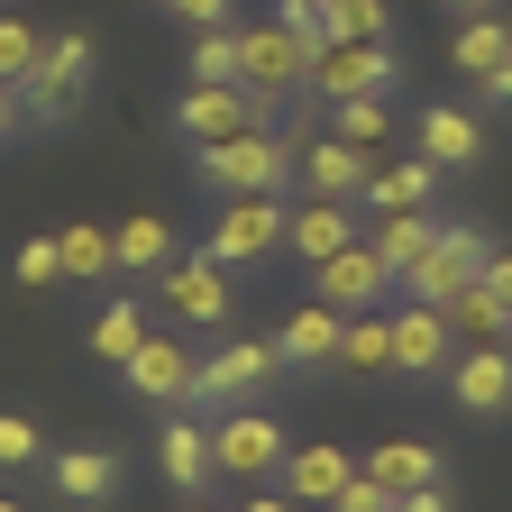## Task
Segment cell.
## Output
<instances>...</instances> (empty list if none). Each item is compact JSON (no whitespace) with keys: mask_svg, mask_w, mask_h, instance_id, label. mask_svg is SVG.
Returning <instances> with one entry per match:
<instances>
[{"mask_svg":"<svg viewBox=\"0 0 512 512\" xmlns=\"http://www.w3.org/2000/svg\"><path fill=\"white\" fill-rule=\"evenodd\" d=\"M192 165L220 202L229 192H293V128H238L220 147H192Z\"/></svg>","mask_w":512,"mask_h":512,"instance_id":"6da1fadb","label":"cell"},{"mask_svg":"<svg viewBox=\"0 0 512 512\" xmlns=\"http://www.w3.org/2000/svg\"><path fill=\"white\" fill-rule=\"evenodd\" d=\"M485 266H494V238L485 229H467V220H448L412 266H403V302H430V311H448L467 284H485Z\"/></svg>","mask_w":512,"mask_h":512,"instance_id":"7a4b0ae2","label":"cell"},{"mask_svg":"<svg viewBox=\"0 0 512 512\" xmlns=\"http://www.w3.org/2000/svg\"><path fill=\"white\" fill-rule=\"evenodd\" d=\"M311 55H320V46H302L284 19L238 28V92H256L266 110H284L293 92H311Z\"/></svg>","mask_w":512,"mask_h":512,"instance_id":"3957f363","label":"cell"},{"mask_svg":"<svg viewBox=\"0 0 512 512\" xmlns=\"http://www.w3.org/2000/svg\"><path fill=\"white\" fill-rule=\"evenodd\" d=\"M156 302L183 320V330H229V320H238L229 266H220L211 247H174V266H156Z\"/></svg>","mask_w":512,"mask_h":512,"instance_id":"277c9868","label":"cell"},{"mask_svg":"<svg viewBox=\"0 0 512 512\" xmlns=\"http://www.w3.org/2000/svg\"><path fill=\"white\" fill-rule=\"evenodd\" d=\"M275 375H284L275 339H220L202 366H192V412H229V403H256Z\"/></svg>","mask_w":512,"mask_h":512,"instance_id":"5b68a950","label":"cell"},{"mask_svg":"<svg viewBox=\"0 0 512 512\" xmlns=\"http://www.w3.org/2000/svg\"><path fill=\"white\" fill-rule=\"evenodd\" d=\"M83 92H92V37L74 28V37H46L37 74L19 83V110H28L37 128H64V119L83 110Z\"/></svg>","mask_w":512,"mask_h":512,"instance_id":"8992f818","label":"cell"},{"mask_svg":"<svg viewBox=\"0 0 512 512\" xmlns=\"http://www.w3.org/2000/svg\"><path fill=\"white\" fill-rule=\"evenodd\" d=\"M284 192H229L220 202V220H211V256L220 266H266V256H284Z\"/></svg>","mask_w":512,"mask_h":512,"instance_id":"52a82bcc","label":"cell"},{"mask_svg":"<svg viewBox=\"0 0 512 512\" xmlns=\"http://www.w3.org/2000/svg\"><path fill=\"white\" fill-rule=\"evenodd\" d=\"M403 83V55L384 37H330L311 55V101H357V92H394Z\"/></svg>","mask_w":512,"mask_h":512,"instance_id":"ba28073f","label":"cell"},{"mask_svg":"<svg viewBox=\"0 0 512 512\" xmlns=\"http://www.w3.org/2000/svg\"><path fill=\"white\" fill-rule=\"evenodd\" d=\"M284 458H293V439L275 430V412H247V403H229V421H211V467H220V476H238V485H266V476H284Z\"/></svg>","mask_w":512,"mask_h":512,"instance_id":"9c48e42d","label":"cell"},{"mask_svg":"<svg viewBox=\"0 0 512 512\" xmlns=\"http://www.w3.org/2000/svg\"><path fill=\"white\" fill-rule=\"evenodd\" d=\"M293 183L311 192V202H366L375 192V156L348 147V138H302L293 128Z\"/></svg>","mask_w":512,"mask_h":512,"instance_id":"30bf717a","label":"cell"},{"mask_svg":"<svg viewBox=\"0 0 512 512\" xmlns=\"http://www.w3.org/2000/svg\"><path fill=\"white\" fill-rule=\"evenodd\" d=\"M174 128H183V147H220V138H238V128H275V110L256 92H238V83H192L174 101Z\"/></svg>","mask_w":512,"mask_h":512,"instance_id":"8fae6325","label":"cell"},{"mask_svg":"<svg viewBox=\"0 0 512 512\" xmlns=\"http://www.w3.org/2000/svg\"><path fill=\"white\" fill-rule=\"evenodd\" d=\"M403 275L375 256V238H357V247H339L330 266H311V293L330 302V311H384V293H394Z\"/></svg>","mask_w":512,"mask_h":512,"instance_id":"7c38bea8","label":"cell"},{"mask_svg":"<svg viewBox=\"0 0 512 512\" xmlns=\"http://www.w3.org/2000/svg\"><path fill=\"white\" fill-rule=\"evenodd\" d=\"M448 366H458V330H448V311H430V302H403V311H394V375L448 384Z\"/></svg>","mask_w":512,"mask_h":512,"instance_id":"4fadbf2b","label":"cell"},{"mask_svg":"<svg viewBox=\"0 0 512 512\" xmlns=\"http://www.w3.org/2000/svg\"><path fill=\"white\" fill-rule=\"evenodd\" d=\"M275 485H284V494H293L302 512H330V503H339V494L357 485V458H348L339 439H302L293 458H284V476H275Z\"/></svg>","mask_w":512,"mask_h":512,"instance_id":"5bb4252c","label":"cell"},{"mask_svg":"<svg viewBox=\"0 0 512 512\" xmlns=\"http://www.w3.org/2000/svg\"><path fill=\"white\" fill-rule=\"evenodd\" d=\"M448 403L467 421H503L512 412V348H458L448 366Z\"/></svg>","mask_w":512,"mask_h":512,"instance_id":"9a60e30c","label":"cell"},{"mask_svg":"<svg viewBox=\"0 0 512 512\" xmlns=\"http://www.w3.org/2000/svg\"><path fill=\"white\" fill-rule=\"evenodd\" d=\"M192 366H202V357H192L183 339H138V357H128L119 366V384H128V394H138V403H192Z\"/></svg>","mask_w":512,"mask_h":512,"instance_id":"2e32d148","label":"cell"},{"mask_svg":"<svg viewBox=\"0 0 512 512\" xmlns=\"http://www.w3.org/2000/svg\"><path fill=\"white\" fill-rule=\"evenodd\" d=\"M339 339H348V311H330V302H302V311H284V330H275V357L284 366H302V375H320V366H339Z\"/></svg>","mask_w":512,"mask_h":512,"instance_id":"e0dca14e","label":"cell"},{"mask_svg":"<svg viewBox=\"0 0 512 512\" xmlns=\"http://www.w3.org/2000/svg\"><path fill=\"white\" fill-rule=\"evenodd\" d=\"M339 247H357V202H302V211H284V256L330 266Z\"/></svg>","mask_w":512,"mask_h":512,"instance_id":"ac0fdd59","label":"cell"},{"mask_svg":"<svg viewBox=\"0 0 512 512\" xmlns=\"http://www.w3.org/2000/svg\"><path fill=\"white\" fill-rule=\"evenodd\" d=\"M421 156H430L439 174L476 165V156H485V119H476V110H448V101H439V110H421Z\"/></svg>","mask_w":512,"mask_h":512,"instance_id":"d6986e66","label":"cell"},{"mask_svg":"<svg viewBox=\"0 0 512 512\" xmlns=\"http://www.w3.org/2000/svg\"><path fill=\"white\" fill-rule=\"evenodd\" d=\"M156 467H165V485H183V494H202L220 467H211V421H165V439H156Z\"/></svg>","mask_w":512,"mask_h":512,"instance_id":"ffe728a7","label":"cell"},{"mask_svg":"<svg viewBox=\"0 0 512 512\" xmlns=\"http://www.w3.org/2000/svg\"><path fill=\"white\" fill-rule=\"evenodd\" d=\"M357 476H375L384 494H421V485H448L439 448H421V439H384L375 458H357Z\"/></svg>","mask_w":512,"mask_h":512,"instance_id":"44dd1931","label":"cell"},{"mask_svg":"<svg viewBox=\"0 0 512 512\" xmlns=\"http://www.w3.org/2000/svg\"><path fill=\"white\" fill-rule=\"evenodd\" d=\"M448 330H458V348H512V302L494 284H467L448 302Z\"/></svg>","mask_w":512,"mask_h":512,"instance_id":"7402d4cb","label":"cell"},{"mask_svg":"<svg viewBox=\"0 0 512 512\" xmlns=\"http://www.w3.org/2000/svg\"><path fill=\"white\" fill-rule=\"evenodd\" d=\"M46 476H55V494H64V503H110L119 458H110V448H55V458H46Z\"/></svg>","mask_w":512,"mask_h":512,"instance_id":"603a6c76","label":"cell"},{"mask_svg":"<svg viewBox=\"0 0 512 512\" xmlns=\"http://www.w3.org/2000/svg\"><path fill=\"white\" fill-rule=\"evenodd\" d=\"M448 64H458V74H494V64H512V28L494 19V10H476V19H458V37H448Z\"/></svg>","mask_w":512,"mask_h":512,"instance_id":"cb8c5ba5","label":"cell"},{"mask_svg":"<svg viewBox=\"0 0 512 512\" xmlns=\"http://www.w3.org/2000/svg\"><path fill=\"white\" fill-rule=\"evenodd\" d=\"M330 138L384 156V138H394V92H357V101H330Z\"/></svg>","mask_w":512,"mask_h":512,"instance_id":"d4e9b609","label":"cell"},{"mask_svg":"<svg viewBox=\"0 0 512 512\" xmlns=\"http://www.w3.org/2000/svg\"><path fill=\"white\" fill-rule=\"evenodd\" d=\"M339 366H348V375H394V311H348Z\"/></svg>","mask_w":512,"mask_h":512,"instance_id":"484cf974","label":"cell"},{"mask_svg":"<svg viewBox=\"0 0 512 512\" xmlns=\"http://www.w3.org/2000/svg\"><path fill=\"white\" fill-rule=\"evenodd\" d=\"M430 192H439V165L430 156H403V165H375V192H366V202L375 211H430Z\"/></svg>","mask_w":512,"mask_h":512,"instance_id":"4316f807","label":"cell"},{"mask_svg":"<svg viewBox=\"0 0 512 512\" xmlns=\"http://www.w3.org/2000/svg\"><path fill=\"white\" fill-rule=\"evenodd\" d=\"M138 339H147V302H110V311L92 320V330H83V348H92L110 375H119L128 357H138Z\"/></svg>","mask_w":512,"mask_h":512,"instance_id":"83f0119b","label":"cell"},{"mask_svg":"<svg viewBox=\"0 0 512 512\" xmlns=\"http://www.w3.org/2000/svg\"><path fill=\"white\" fill-rule=\"evenodd\" d=\"M110 247H119V266H138V275L174 266V229H165L156 211H138V220H119V229H110Z\"/></svg>","mask_w":512,"mask_h":512,"instance_id":"f1b7e54d","label":"cell"},{"mask_svg":"<svg viewBox=\"0 0 512 512\" xmlns=\"http://www.w3.org/2000/svg\"><path fill=\"white\" fill-rule=\"evenodd\" d=\"M55 256H64V275H83V284L119 275V247H110V229H92V220H74V229H55Z\"/></svg>","mask_w":512,"mask_h":512,"instance_id":"f546056e","label":"cell"},{"mask_svg":"<svg viewBox=\"0 0 512 512\" xmlns=\"http://www.w3.org/2000/svg\"><path fill=\"white\" fill-rule=\"evenodd\" d=\"M430 238H439V220H430V211H375V256H384L394 275L412 266V256H421Z\"/></svg>","mask_w":512,"mask_h":512,"instance_id":"4dcf8cb0","label":"cell"},{"mask_svg":"<svg viewBox=\"0 0 512 512\" xmlns=\"http://www.w3.org/2000/svg\"><path fill=\"white\" fill-rule=\"evenodd\" d=\"M330 37H394V0H320Z\"/></svg>","mask_w":512,"mask_h":512,"instance_id":"1f68e13d","label":"cell"},{"mask_svg":"<svg viewBox=\"0 0 512 512\" xmlns=\"http://www.w3.org/2000/svg\"><path fill=\"white\" fill-rule=\"evenodd\" d=\"M37 55H46V37H37V28H28L19 10H0V83L19 92V83L37 74Z\"/></svg>","mask_w":512,"mask_h":512,"instance_id":"d6a6232c","label":"cell"},{"mask_svg":"<svg viewBox=\"0 0 512 512\" xmlns=\"http://www.w3.org/2000/svg\"><path fill=\"white\" fill-rule=\"evenodd\" d=\"M192 83H238V28H192Z\"/></svg>","mask_w":512,"mask_h":512,"instance_id":"836d02e7","label":"cell"},{"mask_svg":"<svg viewBox=\"0 0 512 512\" xmlns=\"http://www.w3.org/2000/svg\"><path fill=\"white\" fill-rule=\"evenodd\" d=\"M37 458H46L37 421H28V412H0V476H19V467H37Z\"/></svg>","mask_w":512,"mask_h":512,"instance_id":"e575fe53","label":"cell"},{"mask_svg":"<svg viewBox=\"0 0 512 512\" xmlns=\"http://www.w3.org/2000/svg\"><path fill=\"white\" fill-rule=\"evenodd\" d=\"M10 275H19L28 293H46V284H64V256H55V238H28V247L10 256Z\"/></svg>","mask_w":512,"mask_h":512,"instance_id":"d590c367","label":"cell"},{"mask_svg":"<svg viewBox=\"0 0 512 512\" xmlns=\"http://www.w3.org/2000/svg\"><path fill=\"white\" fill-rule=\"evenodd\" d=\"M156 10H174L183 28H229V0H156Z\"/></svg>","mask_w":512,"mask_h":512,"instance_id":"8d00e7d4","label":"cell"},{"mask_svg":"<svg viewBox=\"0 0 512 512\" xmlns=\"http://www.w3.org/2000/svg\"><path fill=\"white\" fill-rule=\"evenodd\" d=\"M394 503H403V494H384L375 476H357V485H348V494H339L330 512H394Z\"/></svg>","mask_w":512,"mask_h":512,"instance_id":"74e56055","label":"cell"},{"mask_svg":"<svg viewBox=\"0 0 512 512\" xmlns=\"http://www.w3.org/2000/svg\"><path fill=\"white\" fill-rule=\"evenodd\" d=\"M394 512H458V503H448V485H421V494H403Z\"/></svg>","mask_w":512,"mask_h":512,"instance_id":"f35d334b","label":"cell"},{"mask_svg":"<svg viewBox=\"0 0 512 512\" xmlns=\"http://www.w3.org/2000/svg\"><path fill=\"white\" fill-rule=\"evenodd\" d=\"M476 92H485V101H494V110H512V64H494V74H485V83H476Z\"/></svg>","mask_w":512,"mask_h":512,"instance_id":"ab89813d","label":"cell"},{"mask_svg":"<svg viewBox=\"0 0 512 512\" xmlns=\"http://www.w3.org/2000/svg\"><path fill=\"white\" fill-rule=\"evenodd\" d=\"M485 284H494V293L512 302V247H494V266H485Z\"/></svg>","mask_w":512,"mask_h":512,"instance_id":"60d3db41","label":"cell"},{"mask_svg":"<svg viewBox=\"0 0 512 512\" xmlns=\"http://www.w3.org/2000/svg\"><path fill=\"white\" fill-rule=\"evenodd\" d=\"M238 512H302V503H293V494H247Z\"/></svg>","mask_w":512,"mask_h":512,"instance_id":"b9f144b4","label":"cell"},{"mask_svg":"<svg viewBox=\"0 0 512 512\" xmlns=\"http://www.w3.org/2000/svg\"><path fill=\"white\" fill-rule=\"evenodd\" d=\"M19 119H28V110H19V92H10V83H0V138H10V128H19Z\"/></svg>","mask_w":512,"mask_h":512,"instance_id":"7bdbcfd3","label":"cell"},{"mask_svg":"<svg viewBox=\"0 0 512 512\" xmlns=\"http://www.w3.org/2000/svg\"><path fill=\"white\" fill-rule=\"evenodd\" d=\"M439 10H458V19H476V10H494V0H439Z\"/></svg>","mask_w":512,"mask_h":512,"instance_id":"ee69618b","label":"cell"},{"mask_svg":"<svg viewBox=\"0 0 512 512\" xmlns=\"http://www.w3.org/2000/svg\"><path fill=\"white\" fill-rule=\"evenodd\" d=\"M0 512H19V503H10V494H0Z\"/></svg>","mask_w":512,"mask_h":512,"instance_id":"f6af8a7d","label":"cell"},{"mask_svg":"<svg viewBox=\"0 0 512 512\" xmlns=\"http://www.w3.org/2000/svg\"><path fill=\"white\" fill-rule=\"evenodd\" d=\"M183 512H211V503H183Z\"/></svg>","mask_w":512,"mask_h":512,"instance_id":"bcb514c9","label":"cell"}]
</instances>
